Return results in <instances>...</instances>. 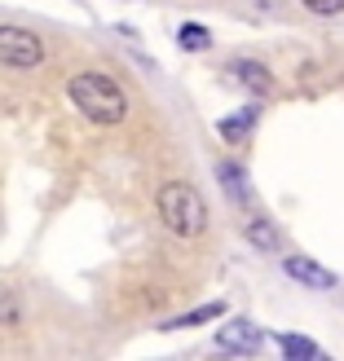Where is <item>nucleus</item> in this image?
Masks as SVG:
<instances>
[{
	"mask_svg": "<svg viewBox=\"0 0 344 361\" xmlns=\"http://www.w3.org/2000/svg\"><path fill=\"white\" fill-rule=\"evenodd\" d=\"M159 221H164L177 238H198V233L208 229V203L203 194L186 180H168L164 190H159Z\"/></svg>",
	"mask_w": 344,
	"mask_h": 361,
	"instance_id": "2",
	"label": "nucleus"
},
{
	"mask_svg": "<svg viewBox=\"0 0 344 361\" xmlns=\"http://www.w3.org/2000/svg\"><path fill=\"white\" fill-rule=\"evenodd\" d=\"M212 317H221V304H208V309H194L186 317H172L164 322V331H177V326H198V322H212Z\"/></svg>",
	"mask_w": 344,
	"mask_h": 361,
	"instance_id": "11",
	"label": "nucleus"
},
{
	"mask_svg": "<svg viewBox=\"0 0 344 361\" xmlns=\"http://www.w3.org/2000/svg\"><path fill=\"white\" fill-rule=\"evenodd\" d=\"M216 344H221L225 353H256V348L265 344V335L251 326V322H230V326H221Z\"/></svg>",
	"mask_w": 344,
	"mask_h": 361,
	"instance_id": "5",
	"label": "nucleus"
},
{
	"mask_svg": "<svg viewBox=\"0 0 344 361\" xmlns=\"http://www.w3.org/2000/svg\"><path fill=\"white\" fill-rule=\"evenodd\" d=\"M230 75H239L247 88H256V93H265L269 88V66H261V62H251V58H239V62H230Z\"/></svg>",
	"mask_w": 344,
	"mask_h": 361,
	"instance_id": "7",
	"label": "nucleus"
},
{
	"mask_svg": "<svg viewBox=\"0 0 344 361\" xmlns=\"http://www.w3.org/2000/svg\"><path fill=\"white\" fill-rule=\"evenodd\" d=\"M283 269H287V278H296V282H304V286H318V291H336V274H331V269H322V264L304 260V256H287Z\"/></svg>",
	"mask_w": 344,
	"mask_h": 361,
	"instance_id": "4",
	"label": "nucleus"
},
{
	"mask_svg": "<svg viewBox=\"0 0 344 361\" xmlns=\"http://www.w3.org/2000/svg\"><path fill=\"white\" fill-rule=\"evenodd\" d=\"M66 97L88 123H102V128H115V123L129 119V93L106 71H80V75H71Z\"/></svg>",
	"mask_w": 344,
	"mask_h": 361,
	"instance_id": "1",
	"label": "nucleus"
},
{
	"mask_svg": "<svg viewBox=\"0 0 344 361\" xmlns=\"http://www.w3.org/2000/svg\"><path fill=\"white\" fill-rule=\"evenodd\" d=\"M221 172V180H225V190H230V198H247V176L239 172V164H221L216 168Z\"/></svg>",
	"mask_w": 344,
	"mask_h": 361,
	"instance_id": "10",
	"label": "nucleus"
},
{
	"mask_svg": "<svg viewBox=\"0 0 344 361\" xmlns=\"http://www.w3.org/2000/svg\"><path fill=\"white\" fill-rule=\"evenodd\" d=\"M45 62V40L27 27H0V66L31 71Z\"/></svg>",
	"mask_w": 344,
	"mask_h": 361,
	"instance_id": "3",
	"label": "nucleus"
},
{
	"mask_svg": "<svg viewBox=\"0 0 344 361\" xmlns=\"http://www.w3.org/2000/svg\"><path fill=\"white\" fill-rule=\"evenodd\" d=\"M309 13H318V18H336V13H344V0H300Z\"/></svg>",
	"mask_w": 344,
	"mask_h": 361,
	"instance_id": "12",
	"label": "nucleus"
},
{
	"mask_svg": "<svg viewBox=\"0 0 344 361\" xmlns=\"http://www.w3.org/2000/svg\"><path fill=\"white\" fill-rule=\"evenodd\" d=\"M0 326H18V300H13V291H0Z\"/></svg>",
	"mask_w": 344,
	"mask_h": 361,
	"instance_id": "14",
	"label": "nucleus"
},
{
	"mask_svg": "<svg viewBox=\"0 0 344 361\" xmlns=\"http://www.w3.org/2000/svg\"><path fill=\"white\" fill-rule=\"evenodd\" d=\"M278 348L292 357V361H314V357H322V348L314 344V339H300V335H283Z\"/></svg>",
	"mask_w": 344,
	"mask_h": 361,
	"instance_id": "8",
	"label": "nucleus"
},
{
	"mask_svg": "<svg viewBox=\"0 0 344 361\" xmlns=\"http://www.w3.org/2000/svg\"><path fill=\"white\" fill-rule=\"evenodd\" d=\"M177 40H181V49L198 53V49H208V44H212V35H208V27H198V23H186V27L177 31Z\"/></svg>",
	"mask_w": 344,
	"mask_h": 361,
	"instance_id": "9",
	"label": "nucleus"
},
{
	"mask_svg": "<svg viewBox=\"0 0 344 361\" xmlns=\"http://www.w3.org/2000/svg\"><path fill=\"white\" fill-rule=\"evenodd\" d=\"M243 238L256 247V251H265V256H278L283 251V233L265 221V216H251V221H243Z\"/></svg>",
	"mask_w": 344,
	"mask_h": 361,
	"instance_id": "6",
	"label": "nucleus"
},
{
	"mask_svg": "<svg viewBox=\"0 0 344 361\" xmlns=\"http://www.w3.org/2000/svg\"><path fill=\"white\" fill-rule=\"evenodd\" d=\"M251 123H256V111H239V119H230V123H221V133H225V137L234 141V137H239V133H247Z\"/></svg>",
	"mask_w": 344,
	"mask_h": 361,
	"instance_id": "13",
	"label": "nucleus"
}]
</instances>
